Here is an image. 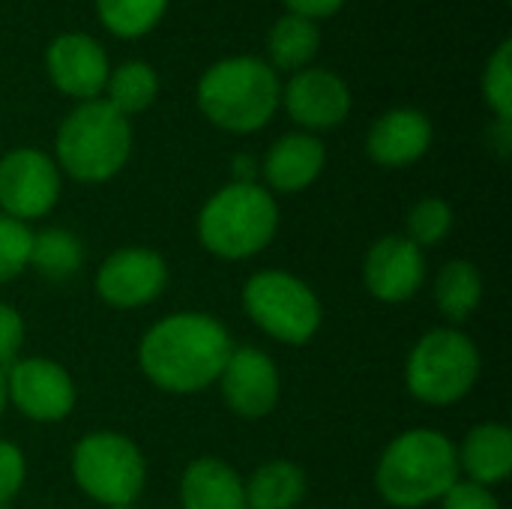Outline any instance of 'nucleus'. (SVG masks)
I'll return each instance as SVG.
<instances>
[{"label": "nucleus", "instance_id": "obj_32", "mask_svg": "<svg viewBox=\"0 0 512 509\" xmlns=\"http://www.w3.org/2000/svg\"><path fill=\"white\" fill-rule=\"evenodd\" d=\"M285 6L291 15H303L309 21H318V18L336 15L345 6V0H285Z\"/></svg>", "mask_w": 512, "mask_h": 509}, {"label": "nucleus", "instance_id": "obj_25", "mask_svg": "<svg viewBox=\"0 0 512 509\" xmlns=\"http://www.w3.org/2000/svg\"><path fill=\"white\" fill-rule=\"evenodd\" d=\"M168 9V0H96L102 27L120 39H138L150 33Z\"/></svg>", "mask_w": 512, "mask_h": 509}, {"label": "nucleus", "instance_id": "obj_15", "mask_svg": "<svg viewBox=\"0 0 512 509\" xmlns=\"http://www.w3.org/2000/svg\"><path fill=\"white\" fill-rule=\"evenodd\" d=\"M45 69L51 84L78 102L99 99L111 72L105 48L87 33H60L51 39L45 51Z\"/></svg>", "mask_w": 512, "mask_h": 509}, {"label": "nucleus", "instance_id": "obj_18", "mask_svg": "<svg viewBox=\"0 0 512 509\" xmlns=\"http://www.w3.org/2000/svg\"><path fill=\"white\" fill-rule=\"evenodd\" d=\"M459 474L486 489L507 483L512 474V429L507 423H480L456 447Z\"/></svg>", "mask_w": 512, "mask_h": 509}, {"label": "nucleus", "instance_id": "obj_19", "mask_svg": "<svg viewBox=\"0 0 512 509\" xmlns=\"http://www.w3.org/2000/svg\"><path fill=\"white\" fill-rule=\"evenodd\" d=\"M183 509H246L243 477L216 456H201L186 465L180 480Z\"/></svg>", "mask_w": 512, "mask_h": 509}, {"label": "nucleus", "instance_id": "obj_22", "mask_svg": "<svg viewBox=\"0 0 512 509\" xmlns=\"http://www.w3.org/2000/svg\"><path fill=\"white\" fill-rule=\"evenodd\" d=\"M321 48V30L318 21H309L303 15H282L270 33H267V63L273 69L300 72L306 69Z\"/></svg>", "mask_w": 512, "mask_h": 509}, {"label": "nucleus", "instance_id": "obj_6", "mask_svg": "<svg viewBox=\"0 0 512 509\" xmlns=\"http://www.w3.org/2000/svg\"><path fill=\"white\" fill-rule=\"evenodd\" d=\"M480 348L456 327L423 333L405 360V387L423 405H456L480 378Z\"/></svg>", "mask_w": 512, "mask_h": 509}, {"label": "nucleus", "instance_id": "obj_35", "mask_svg": "<svg viewBox=\"0 0 512 509\" xmlns=\"http://www.w3.org/2000/svg\"><path fill=\"white\" fill-rule=\"evenodd\" d=\"M9 405V396H6V369H0V417Z\"/></svg>", "mask_w": 512, "mask_h": 509}, {"label": "nucleus", "instance_id": "obj_11", "mask_svg": "<svg viewBox=\"0 0 512 509\" xmlns=\"http://www.w3.org/2000/svg\"><path fill=\"white\" fill-rule=\"evenodd\" d=\"M168 285V264L159 252L126 246L111 252L93 279L96 297L114 309H138L153 303Z\"/></svg>", "mask_w": 512, "mask_h": 509}, {"label": "nucleus", "instance_id": "obj_23", "mask_svg": "<svg viewBox=\"0 0 512 509\" xmlns=\"http://www.w3.org/2000/svg\"><path fill=\"white\" fill-rule=\"evenodd\" d=\"M84 264V246L81 240L66 231V228H45L33 234L30 243V264L39 276L51 282H66L72 279Z\"/></svg>", "mask_w": 512, "mask_h": 509}, {"label": "nucleus", "instance_id": "obj_7", "mask_svg": "<svg viewBox=\"0 0 512 509\" xmlns=\"http://www.w3.org/2000/svg\"><path fill=\"white\" fill-rule=\"evenodd\" d=\"M75 486L102 507H132L147 486V459L120 432H90L72 450Z\"/></svg>", "mask_w": 512, "mask_h": 509}, {"label": "nucleus", "instance_id": "obj_26", "mask_svg": "<svg viewBox=\"0 0 512 509\" xmlns=\"http://www.w3.org/2000/svg\"><path fill=\"white\" fill-rule=\"evenodd\" d=\"M453 231V207L444 198H423L411 207L405 222V237L420 249L438 246Z\"/></svg>", "mask_w": 512, "mask_h": 509}, {"label": "nucleus", "instance_id": "obj_21", "mask_svg": "<svg viewBox=\"0 0 512 509\" xmlns=\"http://www.w3.org/2000/svg\"><path fill=\"white\" fill-rule=\"evenodd\" d=\"M483 303V273L474 261L453 258L435 279V306L450 324H465Z\"/></svg>", "mask_w": 512, "mask_h": 509}, {"label": "nucleus", "instance_id": "obj_9", "mask_svg": "<svg viewBox=\"0 0 512 509\" xmlns=\"http://www.w3.org/2000/svg\"><path fill=\"white\" fill-rule=\"evenodd\" d=\"M60 198V168L36 147H15L0 156V213L18 222L48 216Z\"/></svg>", "mask_w": 512, "mask_h": 509}, {"label": "nucleus", "instance_id": "obj_5", "mask_svg": "<svg viewBox=\"0 0 512 509\" xmlns=\"http://www.w3.org/2000/svg\"><path fill=\"white\" fill-rule=\"evenodd\" d=\"M276 231L279 204L261 183H228L198 213V240L222 261H246L264 252Z\"/></svg>", "mask_w": 512, "mask_h": 509}, {"label": "nucleus", "instance_id": "obj_10", "mask_svg": "<svg viewBox=\"0 0 512 509\" xmlns=\"http://www.w3.org/2000/svg\"><path fill=\"white\" fill-rule=\"evenodd\" d=\"M6 396L33 423H60L78 402L72 375L48 357H18L6 369Z\"/></svg>", "mask_w": 512, "mask_h": 509}, {"label": "nucleus", "instance_id": "obj_2", "mask_svg": "<svg viewBox=\"0 0 512 509\" xmlns=\"http://www.w3.org/2000/svg\"><path fill=\"white\" fill-rule=\"evenodd\" d=\"M462 480L456 444L438 429L396 435L375 468L378 495L396 509H423L441 501Z\"/></svg>", "mask_w": 512, "mask_h": 509}, {"label": "nucleus", "instance_id": "obj_16", "mask_svg": "<svg viewBox=\"0 0 512 509\" xmlns=\"http://www.w3.org/2000/svg\"><path fill=\"white\" fill-rule=\"evenodd\" d=\"M432 120L417 108H393L381 114L369 135L366 153L381 168H408L432 147Z\"/></svg>", "mask_w": 512, "mask_h": 509}, {"label": "nucleus", "instance_id": "obj_4", "mask_svg": "<svg viewBox=\"0 0 512 509\" xmlns=\"http://www.w3.org/2000/svg\"><path fill=\"white\" fill-rule=\"evenodd\" d=\"M57 168L78 183H105L117 177L132 156V123L105 99L78 102L54 141Z\"/></svg>", "mask_w": 512, "mask_h": 509}, {"label": "nucleus", "instance_id": "obj_33", "mask_svg": "<svg viewBox=\"0 0 512 509\" xmlns=\"http://www.w3.org/2000/svg\"><path fill=\"white\" fill-rule=\"evenodd\" d=\"M495 144H498V153L507 156L512 147V123H501L495 120Z\"/></svg>", "mask_w": 512, "mask_h": 509}, {"label": "nucleus", "instance_id": "obj_14", "mask_svg": "<svg viewBox=\"0 0 512 509\" xmlns=\"http://www.w3.org/2000/svg\"><path fill=\"white\" fill-rule=\"evenodd\" d=\"M426 282V255L405 234H387L363 258V285L381 303H408Z\"/></svg>", "mask_w": 512, "mask_h": 509}, {"label": "nucleus", "instance_id": "obj_36", "mask_svg": "<svg viewBox=\"0 0 512 509\" xmlns=\"http://www.w3.org/2000/svg\"><path fill=\"white\" fill-rule=\"evenodd\" d=\"M108 509H135V504H132V507H108Z\"/></svg>", "mask_w": 512, "mask_h": 509}, {"label": "nucleus", "instance_id": "obj_29", "mask_svg": "<svg viewBox=\"0 0 512 509\" xmlns=\"http://www.w3.org/2000/svg\"><path fill=\"white\" fill-rule=\"evenodd\" d=\"M27 480V459L12 441H0V509L15 501Z\"/></svg>", "mask_w": 512, "mask_h": 509}, {"label": "nucleus", "instance_id": "obj_34", "mask_svg": "<svg viewBox=\"0 0 512 509\" xmlns=\"http://www.w3.org/2000/svg\"><path fill=\"white\" fill-rule=\"evenodd\" d=\"M234 171H237L234 183H255V162H252V156H237Z\"/></svg>", "mask_w": 512, "mask_h": 509}, {"label": "nucleus", "instance_id": "obj_13", "mask_svg": "<svg viewBox=\"0 0 512 509\" xmlns=\"http://www.w3.org/2000/svg\"><path fill=\"white\" fill-rule=\"evenodd\" d=\"M282 105L288 117L309 135L336 129L351 114V87L330 69L306 66L282 87Z\"/></svg>", "mask_w": 512, "mask_h": 509}, {"label": "nucleus", "instance_id": "obj_20", "mask_svg": "<svg viewBox=\"0 0 512 509\" xmlns=\"http://www.w3.org/2000/svg\"><path fill=\"white\" fill-rule=\"evenodd\" d=\"M246 486V509H297L306 498V474L288 459H270Z\"/></svg>", "mask_w": 512, "mask_h": 509}, {"label": "nucleus", "instance_id": "obj_12", "mask_svg": "<svg viewBox=\"0 0 512 509\" xmlns=\"http://www.w3.org/2000/svg\"><path fill=\"white\" fill-rule=\"evenodd\" d=\"M219 393L231 414L240 420H264L276 411L282 378L276 363L261 348H234L222 375Z\"/></svg>", "mask_w": 512, "mask_h": 509}, {"label": "nucleus", "instance_id": "obj_27", "mask_svg": "<svg viewBox=\"0 0 512 509\" xmlns=\"http://www.w3.org/2000/svg\"><path fill=\"white\" fill-rule=\"evenodd\" d=\"M483 96L501 123H512V42L504 39L483 72Z\"/></svg>", "mask_w": 512, "mask_h": 509}, {"label": "nucleus", "instance_id": "obj_30", "mask_svg": "<svg viewBox=\"0 0 512 509\" xmlns=\"http://www.w3.org/2000/svg\"><path fill=\"white\" fill-rule=\"evenodd\" d=\"M24 348V318L15 306L0 303V369H9Z\"/></svg>", "mask_w": 512, "mask_h": 509}, {"label": "nucleus", "instance_id": "obj_28", "mask_svg": "<svg viewBox=\"0 0 512 509\" xmlns=\"http://www.w3.org/2000/svg\"><path fill=\"white\" fill-rule=\"evenodd\" d=\"M30 243H33V231L24 222L0 213V285L18 279L27 270Z\"/></svg>", "mask_w": 512, "mask_h": 509}, {"label": "nucleus", "instance_id": "obj_17", "mask_svg": "<svg viewBox=\"0 0 512 509\" xmlns=\"http://www.w3.org/2000/svg\"><path fill=\"white\" fill-rule=\"evenodd\" d=\"M327 165V147L321 144L318 135L309 132H288L273 147L264 153L261 162V177L264 189L282 192V195H297L309 189Z\"/></svg>", "mask_w": 512, "mask_h": 509}, {"label": "nucleus", "instance_id": "obj_3", "mask_svg": "<svg viewBox=\"0 0 512 509\" xmlns=\"http://www.w3.org/2000/svg\"><path fill=\"white\" fill-rule=\"evenodd\" d=\"M282 102V84L276 69L261 57H225L213 63L198 81L201 114L234 135L264 129Z\"/></svg>", "mask_w": 512, "mask_h": 509}, {"label": "nucleus", "instance_id": "obj_8", "mask_svg": "<svg viewBox=\"0 0 512 509\" xmlns=\"http://www.w3.org/2000/svg\"><path fill=\"white\" fill-rule=\"evenodd\" d=\"M243 312L282 345H306L324 321L318 294L285 270H261L243 285Z\"/></svg>", "mask_w": 512, "mask_h": 509}, {"label": "nucleus", "instance_id": "obj_31", "mask_svg": "<svg viewBox=\"0 0 512 509\" xmlns=\"http://www.w3.org/2000/svg\"><path fill=\"white\" fill-rule=\"evenodd\" d=\"M441 509H501V504L492 489L471 480H456L453 489L441 498Z\"/></svg>", "mask_w": 512, "mask_h": 509}, {"label": "nucleus", "instance_id": "obj_1", "mask_svg": "<svg viewBox=\"0 0 512 509\" xmlns=\"http://www.w3.org/2000/svg\"><path fill=\"white\" fill-rule=\"evenodd\" d=\"M234 351L231 333L207 312L159 318L138 342L144 378L171 396H192L213 387Z\"/></svg>", "mask_w": 512, "mask_h": 509}, {"label": "nucleus", "instance_id": "obj_24", "mask_svg": "<svg viewBox=\"0 0 512 509\" xmlns=\"http://www.w3.org/2000/svg\"><path fill=\"white\" fill-rule=\"evenodd\" d=\"M105 93H108L105 102L114 111H120L123 117H132V114L147 111L153 99L159 96V75L144 60H129V63H120L114 72H108Z\"/></svg>", "mask_w": 512, "mask_h": 509}]
</instances>
